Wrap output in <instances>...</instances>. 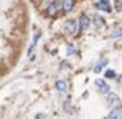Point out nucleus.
Here are the masks:
<instances>
[{
  "instance_id": "f257e3e1",
  "label": "nucleus",
  "mask_w": 122,
  "mask_h": 119,
  "mask_svg": "<svg viewBox=\"0 0 122 119\" xmlns=\"http://www.w3.org/2000/svg\"><path fill=\"white\" fill-rule=\"evenodd\" d=\"M95 84L98 86V89H100V92H102V93H109L110 90H112V89H110V86H109V84H107V83H106L102 78H98L97 82H95Z\"/></svg>"
},
{
  "instance_id": "f03ea898",
  "label": "nucleus",
  "mask_w": 122,
  "mask_h": 119,
  "mask_svg": "<svg viewBox=\"0 0 122 119\" xmlns=\"http://www.w3.org/2000/svg\"><path fill=\"white\" fill-rule=\"evenodd\" d=\"M77 29H78L77 21H74V20H68L66 23H65V30H66L68 33H76Z\"/></svg>"
},
{
  "instance_id": "7ed1b4c3",
  "label": "nucleus",
  "mask_w": 122,
  "mask_h": 119,
  "mask_svg": "<svg viewBox=\"0 0 122 119\" xmlns=\"http://www.w3.org/2000/svg\"><path fill=\"white\" fill-rule=\"evenodd\" d=\"M95 6H97L98 9H101V11H106V12H110V11H112L110 2H106V0H100V2H97Z\"/></svg>"
},
{
  "instance_id": "20e7f679",
  "label": "nucleus",
  "mask_w": 122,
  "mask_h": 119,
  "mask_svg": "<svg viewBox=\"0 0 122 119\" xmlns=\"http://www.w3.org/2000/svg\"><path fill=\"white\" fill-rule=\"evenodd\" d=\"M59 5L60 3H57V2H50V6H48V15L50 17H54L56 14H57V11H59Z\"/></svg>"
},
{
  "instance_id": "39448f33",
  "label": "nucleus",
  "mask_w": 122,
  "mask_h": 119,
  "mask_svg": "<svg viewBox=\"0 0 122 119\" xmlns=\"http://www.w3.org/2000/svg\"><path fill=\"white\" fill-rule=\"evenodd\" d=\"M78 23H80V29L81 30H86V29H89V26H91V20H89L86 15H81Z\"/></svg>"
},
{
  "instance_id": "423d86ee",
  "label": "nucleus",
  "mask_w": 122,
  "mask_h": 119,
  "mask_svg": "<svg viewBox=\"0 0 122 119\" xmlns=\"http://www.w3.org/2000/svg\"><path fill=\"white\" fill-rule=\"evenodd\" d=\"M109 103L112 104V106H116V107H118V106H121V98L116 93H112L110 92V95H109Z\"/></svg>"
},
{
  "instance_id": "0eeeda50",
  "label": "nucleus",
  "mask_w": 122,
  "mask_h": 119,
  "mask_svg": "<svg viewBox=\"0 0 122 119\" xmlns=\"http://www.w3.org/2000/svg\"><path fill=\"white\" fill-rule=\"evenodd\" d=\"M74 5H76V3H74L72 0H68V2H62V9H63L65 12H68V11H71V9H72Z\"/></svg>"
},
{
  "instance_id": "6e6552de",
  "label": "nucleus",
  "mask_w": 122,
  "mask_h": 119,
  "mask_svg": "<svg viewBox=\"0 0 122 119\" xmlns=\"http://www.w3.org/2000/svg\"><path fill=\"white\" fill-rule=\"evenodd\" d=\"M56 89L60 90V92L66 90V83H65L63 80H57V82H56Z\"/></svg>"
},
{
  "instance_id": "1a4fd4ad",
  "label": "nucleus",
  "mask_w": 122,
  "mask_h": 119,
  "mask_svg": "<svg viewBox=\"0 0 122 119\" xmlns=\"http://www.w3.org/2000/svg\"><path fill=\"white\" fill-rule=\"evenodd\" d=\"M106 63H107V60H102L101 63H98L95 68H93V71H95V72H101V71H102V66H104Z\"/></svg>"
},
{
  "instance_id": "9d476101",
  "label": "nucleus",
  "mask_w": 122,
  "mask_h": 119,
  "mask_svg": "<svg viewBox=\"0 0 122 119\" xmlns=\"http://www.w3.org/2000/svg\"><path fill=\"white\" fill-rule=\"evenodd\" d=\"M118 115H119V110H118V109H115V110H112V112H110L109 119H118Z\"/></svg>"
},
{
  "instance_id": "9b49d317",
  "label": "nucleus",
  "mask_w": 122,
  "mask_h": 119,
  "mask_svg": "<svg viewBox=\"0 0 122 119\" xmlns=\"http://www.w3.org/2000/svg\"><path fill=\"white\" fill-rule=\"evenodd\" d=\"M104 75H106V78H113V77H116V72H115V71H112V69H107Z\"/></svg>"
},
{
  "instance_id": "f8f14e48",
  "label": "nucleus",
  "mask_w": 122,
  "mask_h": 119,
  "mask_svg": "<svg viewBox=\"0 0 122 119\" xmlns=\"http://www.w3.org/2000/svg\"><path fill=\"white\" fill-rule=\"evenodd\" d=\"M66 51H68V54H72V53H74V51H76V50H74V47H72V45H68Z\"/></svg>"
},
{
  "instance_id": "ddd939ff",
  "label": "nucleus",
  "mask_w": 122,
  "mask_h": 119,
  "mask_svg": "<svg viewBox=\"0 0 122 119\" xmlns=\"http://www.w3.org/2000/svg\"><path fill=\"white\" fill-rule=\"evenodd\" d=\"M119 35H122V29H118V32L112 33V36H119Z\"/></svg>"
}]
</instances>
